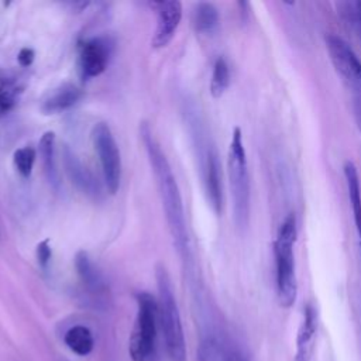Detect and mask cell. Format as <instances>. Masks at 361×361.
<instances>
[{
	"label": "cell",
	"mask_w": 361,
	"mask_h": 361,
	"mask_svg": "<svg viewBox=\"0 0 361 361\" xmlns=\"http://www.w3.org/2000/svg\"><path fill=\"white\" fill-rule=\"evenodd\" d=\"M227 173L233 202V217L238 228H245L250 219V178L243 133L233 130L227 155Z\"/></svg>",
	"instance_id": "obj_4"
},
{
	"label": "cell",
	"mask_w": 361,
	"mask_h": 361,
	"mask_svg": "<svg viewBox=\"0 0 361 361\" xmlns=\"http://www.w3.org/2000/svg\"><path fill=\"white\" fill-rule=\"evenodd\" d=\"M140 134L144 142V148L152 168L158 195L162 203L165 219L168 223L169 234L172 243L180 257H185L188 251V231L185 221V212L182 204L180 190L176 182V178L172 172L169 161L162 151L159 142L154 137L151 127L147 123H142L140 127Z\"/></svg>",
	"instance_id": "obj_1"
},
{
	"label": "cell",
	"mask_w": 361,
	"mask_h": 361,
	"mask_svg": "<svg viewBox=\"0 0 361 361\" xmlns=\"http://www.w3.org/2000/svg\"><path fill=\"white\" fill-rule=\"evenodd\" d=\"M111 54V42L107 38H92L80 47L79 71L83 78L90 79L102 75L107 68Z\"/></svg>",
	"instance_id": "obj_8"
},
{
	"label": "cell",
	"mask_w": 361,
	"mask_h": 361,
	"mask_svg": "<svg viewBox=\"0 0 361 361\" xmlns=\"http://www.w3.org/2000/svg\"><path fill=\"white\" fill-rule=\"evenodd\" d=\"M34 58H35V52L31 48H21L17 55V61H18L20 66H23V68L30 66L32 63Z\"/></svg>",
	"instance_id": "obj_24"
},
{
	"label": "cell",
	"mask_w": 361,
	"mask_h": 361,
	"mask_svg": "<svg viewBox=\"0 0 361 361\" xmlns=\"http://www.w3.org/2000/svg\"><path fill=\"white\" fill-rule=\"evenodd\" d=\"M23 93V83L17 73L0 66V116L10 113Z\"/></svg>",
	"instance_id": "obj_15"
},
{
	"label": "cell",
	"mask_w": 361,
	"mask_h": 361,
	"mask_svg": "<svg viewBox=\"0 0 361 361\" xmlns=\"http://www.w3.org/2000/svg\"><path fill=\"white\" fill-rule=\"evenodd\" d=\"M204 186L207 200L216 214L223 210V180H221V164L216 149L210 148L206 152L204 162Z\"/></svg>",
	"instance_id": "obj_11"
},
{
	"label": "cell",
	"mask_w": 361,
	"mask_h": 361,
	"mask_svg": "<svg viewBox=\"0 0 361 361\" xmlns=\"http://www.w3.org/2000/svg\"><path fill=\"white\" fill-rule=\"evenodd\" d=\"M154 6L157 7V28L152 37V47L164 48L172 41L179 27L182 18V3L178 0H168L154 3Z\"/></svg>",
	"instance_id": "obj_9"
},
{
	"label": "cell",
	"mask_w": 361,
	"mask_h": 361,
	"mask_svg": "<svg viewBox=\"0 0 361 361\" xmlns=\"http://www.w3.org/2000/svg\"><path fill=\"white\" fill-rule=\"evenodd\" d=\"M35 158H37V151L30 145H24L14 151L13 164H14V168L17 169V172L23 178L31 176L32 168L35 164Z\"/></svg>",
	"instance_id": "obj_22"
},
{
	"label": "cell",
	"mask_w": 361,
	"mask_h": 361,
	"mask_svg": "<svg viewBox=\"0 0 361 361\" xmlns=\"http://www.w3.org/2000/svg\"><path fill=\"white\" fill-rule=\"evenodd\" d=\"M203 343L207 345L210 353L217 355L220 361H248L243 351L227 338L207 337Z\"/></svg>",
	"instance_id": "obj_19"
},
{
	"label": "cell",
	"mask_w": 361,
	"mask_h": 361,
	"mask_svg": "<svg viewBox=\"0 0 361 361\" xmlns=\"http://www.w3.org/2000/svg\"><path fill=\"white\" fill-rule=\"evenodd\" d=\"M135 300L137 314L128 341V354L133 361H148L155 350L158 305L148 292L137 293Z\"/></svg>",
	"instance_id": "obj_5"
},
{
	"label": "cell",
	"mask_w": 361,
	"mask_h": 361,
	"mask_svg": "<svg viewBox=\"0 0 361 361\" xmlns=\"http://www.w3.org/2000/svg\"><path fill=\"white\" fill-rule=\"evenodd\" d=\"M230 85V68L227 61L220 56L216 59L210 80V93L213 97H221Z\"/></svg>",
	"instance_id": "obj_21"
},
{
	"label": "cell",
	"mask_w": 361,
	"mask_h": 361,
	"mask_svg": "<svg viewBox=\"0 0 361 361\" xmlns=\"http://www.w3.org/2000/svg\"><path fill=\"white\" fill-rule=\"evenodd\" d=\"M343 169H344V178H345L350 203L353 207L354 224H355V230H357V235H358L360 247H361V186H360V178H358L357 168L351 161H347L344 164Z\"/></svg>",
	"instance_id": "obj_16"
},
{
	"label": "cell",
	"mask_w": 361,
	"mask_h": 361,
	"mask_svg": "<svg viewBox=\"0 0 361 361\" xmlns=\"http://www.w3.org/2000/svg\"><path fill=\"white\" fill-rule=\"evenodd\" d=\"M298 235L296 217L289 213L279 224L274 241V255L276 267V293L281 306L290 307L298 295V282L295 272L293 245Z\"/></svg>",
	"instance_id": "obj_3"
},
{
	"label": "cell",
	"mask_w": 361,
	"mask_h": 361,
	"mask_svg": "<svg viewBox=\"0 0 361 361\" xmlns=\"http://www.w3.org/2000/svg\"><path fill=\"white\" fill-rule=\"evenodd\" d=\"M62 157L65 172L71 182L86 196L97 199L102 195V188L93 173L82 164V161L75 155V152L71 151V148L65 147Z\"/></svg>",
	"instance_id": "obj_10"
},
{
	"label": "cell",
	"mask_w": 361,
	"mask_h": 361,
	"mask_svg": "<svg viewBox=\"0 0 361 361\" xmlns=\"http://www.w3.org/2000/svg\"><path fill=\"white\" fill-rule=\"evenodd\" d=\"M326 49L336 72L355 92H361V61L353 48L338 35L327 34L324 37Z\"/></svg>",
	"instance_id": "obj_7"
},
{
	"label": "cell",
	"mask_w": 361,
	"mask_h": 361,
	"mask_svg": "<svg viewBox=\"0 0 361 361\" xmlns=\"http://www.w3.org/2000/svg\"><path fill=\"white\" fill-rule=\"evenodd\" d=\"M353 110H354V118L358 130L361 131V92L355 93L354 102H353Z\"/></svg>",
	"instance_id": "obj_25"
},
{
	"label": "cell",
	"mask_w": 361,
	"mask_h": 361,
	"mask_svg": "<svg viewBox=\"0 0 361 361\" xmlns=\"http://www.w3.org/2000/svg\"><path fill=\"white\" fill-rule=\"evenodd\" d=\"M316 330H317V313L312 305H307L303 309V319L298 330L295 361H310Z\"/></svg>",
	"instance_id": "obj_12"
},
{
	"label": "cell",
	"mask_w": 361,
	"mask_h": 361,
	"mask_svg": "<svg viewBox=\"0 0 361 361\" xmlns=\"http://www.w3.org/2000/svg\"><path fill=\"white\" fill-rule=\"evenodd\" d=\"M75 268L83 283V286L97 299H102L107 293V286L99 269L93 265L87 252L79 251L75 257Z\"/></svg>",
	"instance_id": "obj_13"
},
{
	"label": "cell",
	"mask_w": 361,
	"mask_h": 361,
	"mask_svg": "<svg viewBox=\"0 0 361 361\" xmlns=\"http://www.w3.org/2000/svg\"><path fill=\"white\" fill-rule=\"evenodd\" d=\"M353 24L357 25L360 35H361V0L354 3V17H353Z\"/></svg>",
	"instance_id": "obj_26"
},
{
	"label": "cell",
	"mask_w": 361,
	"mask_h": 361,
	"mask_svg": "<svg viewBox=\"0 0 361 361\" xmlns=\"http://www.w3.org/2000/svg\"><path fill=\"white\" fill-rule=\"evenodd\" d=\"M38 152L42 164L44 173L51 185L56 186L59 183V173L56 169V159H55V133L47 131L42 134L38 142Z\"/></svg>",
	"instance_id": "obj_17"
},
{
	"label": "cell",
	"mask_w": 361,
	"mask_h": 361,
	"mask_svg": "<svg viewBox=\"0 0 361 361\" xmlns=\"http://www.w3.org/2000/svg\"><path fill=\"white\" fill-rule=\"evenodd\" d=\"M92 142L100 161L104 185L107 190L114 195L120 188L121 157L113 131L107 123L99 121L93 126Z\"/></svg>",
	"instance_id": "obj_6"
},
{
	"label": "cell",
	"mask_w": 361,
	"mask_h": 361,
	"mask_svg": "<svg viewBox=\"0 0 361 361\" xmlns=\"http://www.w3.org/2000/svg\"><path fill=\"white\" fill-rule=\"evenodd\" d=\"M63 343L72 353L78 355H87L94 347L93 334L90 329L83 324H76L68 329L63 334Z\"/></svg>",
	"instance_id": "obj_18"
},
{
	"label": "cell",
	"mask_w": 361,
	"mask_h": 361,
	"mask_svg": "<svg viewBox=\"0 0 361 361\" xmlns=\"http://www.w3.org/2000/svg\"><path fill=\"white\" fill-rule=\"evenodd\" d=\"M82 97V90L73 83H63L54 89L42 102L41 110L45 114H55L71 109Z\"/></svg>",
	"instance_id": "obj_14"
},
{
	"label": "cell",
	"mask_w": 361,
	"mask_h": 361,
	"mask_svg": "<svg viewBox=\"0 0 361 361\" xmlns=\"http://www.w3.org/2000/svg\"><path fill=\"white\" fill-rule=\"evenodd\" d=\"M193 24L199 32H210L219 24V11L212 3H199L193 13Z\"/></svg>",
	"instance_id": "obj_20"
},
{
	"label": "cell",
	"mask_w": 361,
	"mask_h": 361,
	"mask_svg": "<svg viewBox=\"0 0 361 361\" xmlns=\"http://www.w3.org/2000/svg\"><path fill=\"white\" fill-rule=\"evenodd\" d=\"M35 255H37V261H38L39 267L42 269H47L48 264L51 261V257H52V250H51L48 238H45L41 243H38L37 250H35Z\"/></svg>",
	"instance_id": "obj_23"
},
{
	"label": "cell",
	"mask_w": 361,
	"mask_h": 361,
	"mask_svg": "<svg viewBox=\"0 0 361 361\" xmlns=\"http://www.w3.org/2000/svg\"><path fill=\"white\" fill-rule=\"evenodd\" d=\"M158 323L169 361H186V343L171 278L164 267L157 268Z\"/></svg>",
	"instance_id": "obj_2"
}]
</instances>
